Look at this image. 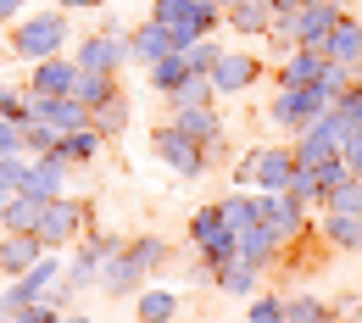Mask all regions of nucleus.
<instances>
[{
	"label": "nucleus",
	"instance_id": "obj_1",
	"mask_svg": "<svg viewBox=\"0 0 362 323\" xmlns=\"http://www.w3.org/2000/svg\"><path fill=\"white\" fill-rule=\"evenodd\" d=\"M151 23H162L179 45H189V40H212V28L223 23V11L212 0H156Z\"/></svg>",
	"mask_w": 362,
	"mask_h": 323
},
{
	"label": "nucleus",
	"instance_id": "obj_2",
	"mask_svg": "<svg viewBox=\"0 0 362 323\" xmlns=\"http://www.w3.org/2000/svg\"><path fill=\"white\" fill-rule=\"evenodd\" d=\"M62 40H67V17H62V11H40V17H28V23L11 28V50L28 56V61L62 56Z\"/></svg>",
	"mask_w": 362,
	"mask_h": 323
},
{
	"label": "nucleus",
	"instance_id": "obj_3",
	"mask_svg": "<svg viewBox=\"0 0 362 323\" xmlns=\"http://www.w3.org/2000/svg\"><path fill=\"white\" fill-rule=\"evenodd\" d=\"M90 201H67V195H56V201H45V218H40V245L45 251H56V245H67V240H78L84 234V223H90Z\"/></svg>",
	"mask_w": 362,
	"mask_h": 323
},
{
	"label": "nucleus",
	"instance_id": "obj_4",
	"mask_svg": "<svg viewBox=\"0 0 362 323\" xmlns=\"http://www.w3.org/2000/svg\"><path fill=\"white\" fill-rule=\"evenodd\" d=\"M307 201H296V195H257V223L279 240V245H290L296 234H307L313 223H307Z\"/></svg>",
	"mask_w": 362,
	"mask_h": 323
},
{
	"label": "nucleus",
	"instance_id": "obj_5",
	"mask_svg": "<svg viewBox=\"0 0 362 323\" xmlns=\"http://www.w3.org/2000/svg\"><path fill=\"white\" fill-rule=\"evenodd\" d=\"M189 240H195V251H201L206 268H223L228 257H234V234L223 229V212H218V206H201V212L189 218Z\"/></svg>",
	"mask_w": 362,
	"mask_h": 323
},
{
	"label": "nucleus",
	"instance_id": "obj_6",
	"mask_svg": "<svg viewBox=\"0 0 362 323\" xmlns=\"http://www.w3.org/2000/svg\"><path fill=\"white\" fill-rule=\"evenodd\" d=\"M151 145H156V156H162L179 179H201V173H206V151H201L189 134H179L173 123H162V129L151 134Z\"/></svg>",
	"mask_w": 362,
	"mask_h": 323
},
{
	"label": "nucleus",
	"instance_id": "obj_7",
	"mask_svg": "<svg viewBox=\"0 0 362 323\" xmlns=\"http://www.w3.org/2000/svg\"><path fill=\"white\" fill-rule=\"evenodd\" d=\"M329 106H334V100L317 90V84H313V90H279V100H273V123H284V129L301 134V129H307L313 117H323Z\"/></svg>",
	"mask_w": 362,
	"mask_h": 323
},
{
	"label": "nucleus",
	"instance_id": "obj_8",
	"mask_svg": "<svg viewBox=\"0 0 362 323\" xmlns=\"http://www.w3.org/2000/svg\"><path fill=\"white\" fill-rule=\"evenodd\" d=\"M173 129L195 139V145L206 151V162L223 151V123H218V106H184V112H173Z\"/></svg>",
	"mask_w": 362,
	"mask_h": 323
},
{
	"label": "nucleus",
	"instance_id": "obj_9",
	"mask_svg": "<svg viewBox=\"0 0 362 323\" xmlns=\"http://www.w3.org/2000/svg\"><path fill=\"white\" fill-rule=\"evenodd\" d=\"M257 78H262V61L245 56V50H223V56L212 61V90L218 95H240V90H251Z\"/></svg>",
	"mask_w": 362,
	"mask_h": 323
},
{
	"label": "nucleus",
	"instance_id": "obj_10",
	"mask_svg": "<svg viewBox=\"0 0 362 323\" xmlns=\"http://www.w3.org/2000/svg\"><path fill=\"white\" fill-rule=\"evenodd\" d=\"M296 179V151L290 145H262V168H257V195H284Z\"/></svg>",
	"mask_w": 362,
	"mask_h": 323
},
{
	"label": "nucleus",
	"instance_id": "obj_11",
	"mask_svg": "<svg viewBox=\"0 0 362 323\" xmlns=\"http://www.w3.org/2000/svg\"><path fill=\"white\" fill-rule=\"evenodd\" d=\"M290 151H296V168H323V162H334V156H340V139L323 129V117H313V123L296 134Z\"/></svg>",
	"mask_w": 362,
	"mask_h": 323
},
{
	"label": "nucleus",
	"instance_id": "obj_12",
	"mask_svg": "<svg viewBox=\"0 0 362 323\" xmlns=\"http://www.w3.org/2000/svg\"><path fill=\"white\" fill-rule=\"evenodd\" d=\"M78 84V61H62V56H50L34 67V78H28V95H40V100H56V95H73Z\"/></svg>",
	"mask_w": 362,
	"mask_h": 323
},
{
	"label": "nucleus",
	"instance_id": "obj_13",
	"mask_svg": "<svg viewBox=\"0 0 362 323\" xmlns=\"http://www.w3.org/2000/svg\"><path fill=\"white\" fill-rule=\"evenodd\" d=\"M290 17H296V45H323V34H329V28H334V17H340V6H334V0H307V6H301V11H290Z\"/></svg>",
	"mask_w": 362,
	"mask_h": 323
},
{
	"label": "nucleus",
	"instance_id": "obj_14",
	"mask_svg": "<svg viewBox=\"0 0 362 323\" xmlns=\"http://www.w3.org/2000/svg\"><path fill=\"white\" fill-rule=\"evenodd\" d=\"M40 257H45L40 234H0V274L6 278H23Z\"/></svg>",
	"mask_w": 362,
	"mask_h": 323
},
{
	"label": "nucleus",
	"instance_id": "obj_15",
	"mask_svg": "<svg viewBox=\"0 0 362 323\" xmlns=\"http://www.w3.org/2000/svg\"><path fill=\"white\" fill-rule=\"evenodd\" d=\"M317 50H323V61H346V67H351V61L362 56V23L340 11V17H334V28L323 34V45H317Z\"/></svg>",
	"mask_w": 362,
	"mask_h": 323
},
{
	"label": "nucleus",
	"instance_id": "obj_16",
	"mask_svg": "<svg viewBox=\"0 0 362 323\" xmlns=\"http://www.w3.org/2000/svg\"><path fill=\"white\" fill-rule=\"evenodd\" d=\"M129 61V45L117 40V34H100V40H84V50H78V67L84 73H112L117 78V67Z\"/></svg>",
	"mask_w": 362,
	"mask_h": 323
},
{
	"label": "nucleus",
	"instance_id": "obj_17",
	"mask_svg": "<svg viewBox=\"0 0 362 323\" xmlns=\"http://www.w3.org/2000/svg\"><path fill=\"white\" fill-rule=\"evenodd\" d=\"M279 251H284V245H279L262 223H251V229L234 234V257H245L251 268H279Z\"/></svg>",
	"mask_w": 362,
	"mask_h": 323
},
{
	"label": "nucleus",
	"instance_id": "obj_18",
	"mask_svg": "<svg viewBox=\"0 0 362 323\" xmlns=\"http://www.w3.org/2000/svg\"><path fill=\"white\" fill-rule=\"evenodd\" d=\"M40 218H45V201H34V195H11V201H0V234H34L40 229Z\"/></svg>",
	"mask_w": 362,
	"mask_h": 323
},
{
	"label": "nucleus",
	"instance_id": "obj_19",
	"mask_svg": "<svg viewBox=\"0 0 362 323\" xmlns=\"http://www.w3.org/2000/svg\"><path fill=\"white\" fill-rule=\"evenodd\" d=\"M317 73H323V50L301 45V50H290V61L279 67V90H313Z\"/></svg>",
	"mask_w": 362,
	"mask_h": 323
},
{
	"label": "nucleus",
	"instance_id": "obj_20",
	"mask_svg": "<svg viewBox=\"0 0 362 323\" xmlns=\"http://www.w3.org/2000/svg\"><path fill=\"white\" fill-rule=\"evenodd\" d=\"M139 268H134V257H129V245H117V251H106V262H100V290L106 295H129L139 284Z\"/></svg>",
	"mask_w": 362,
	"mask_h": 323
},
{
	"label": "nucleus",
	"instance_id": "obj_21",
	"mask_svg": "<svg viewBox=\"0 0 362 323\" xmlns=\"http://www.w3.org/2000/svg\"><path fill=\"white\" fill-rule=\"evenodd\" d=\"M168 50H179V40H173L162 23H145V28H134V40H129V56L145 61V67H151V61H162Z\"/></svg>",
	"mask_w": 362,
	"mask_h": 323
},
{
	"label": "nucleus",
	"instance_id": "obj_22",
	"mask_svg": "<svg viewBox=\"0 0 362 323\" xmlns=\"http://www.w3.org/2000/svg\"><path fill=\"white\" fill-rule=\"evenodd\" d=\"M23 195L56 201V195H62V162H56V156H34V162H28V179H23Z\"/></svg>",
	"mask_w": 362,
	"mask_h": 323
},
{
	"label": "nucleus",
	"instance_id": "obj_23",
	"mask_svg": "<svg viewBox=\"0 0 362 323\" xmlns=\"http://www.w3.org/2000/svg\"><path fill=\"white\" fill-rule=\"evenodd\" d=\"M228 28L234 34H268L273 28V0H234L228 6Z\"/></svg>",
	"mask_w": 362,
	"mask_h": 323
},
{
	"label": "nucleus",
	"instance_id": "obj_24",
	"mask_svg": "<svg viewBox=\"0 0 362 323\" xmlns=\"http://www.w3.org/2000/svg\"><path fill=\"white\" fill-rule=\"evenodd\" d=\"M257 278H262V268H251L245 257H228L223 268H212V284L228 290V295H251V290H257Z\"/></svg>",
	"mask_w": 362,
	"mask_h": 323
},
{
	"label": "nucleus",
	"instance_id": "obj_25",
	"mask_svg": "<svg viewBox=\"0 0 362 323\" xmlns=\"http://www.w3.org/2000/svg\"><path fill=\"white\" fill-rule=\"evenodd\" d=\"M323 245H334V251H362V218H340V212H323Z\"/></svg>",
	"mask_w": 362,
	"mask_h": 323
},
{
	"label": "nucleus",
	"instance_id": "obj_26",
	"mask_svg": "<svg viewBox=\"0 0 362 323\" xmlns=\"http://www.w3.org/2000/svg\"><path fill=\"white\" fill-rule=\"evenodd\" d=\"M168 100H173V112H184V106H212V100H218L212 73H189L184 84H173V90H168Z\"/></svg>",
	"mask_w": 362,
	"mask_h": 323
},
{
	"label": "nucleus",
	"instance_id": "obj_27",
	"mask_svg": "<svg viewBox=\"0 0 362 323\" xmlns=\"http://www.w3.org/2000/svg\"><path fill=\"white\" fill-rule=\"evenodd\" d=\"M112 95H123L112 73H84V67H78V84H73V100H84V106L95 112V106H106Z\"/></svg>",
	"mask_w": 362,
	"mask_h": 323
},
{
	"label": "nucleus",
	"instance_id": "obj_28",
	"mask_svg": "<svg viewBox=\"0 0 362 323\" xmlns=\"http://www.w3.org/2000/svg\"><path fill=\"white\" fill-rule=\"evenodd\" d=\"M95 151H100V134H95V129H73V134L56 139V151H50V156L67 168V162H90Z\"/></svg>",
	"mask_w": 362,
	"mask_h": 323
},
{
	"label": "nucleus",
	"instance_id": "obj_29",
	"mask_svg": "<svg viewBox=\"0 0 362 323\" xmlns=\"http://www.w3.org/2000/svg\"><path fill=\"white\" fill-rule=\"evenodd\" d=\"M317 212H340V218H362V179H346V184H334L323 201H317Z\"/></svg>",
	"mask_w": 362,
	"mask_h": 323
},
{
	"label": "nucleus",
	"instance_id": "obj_30",
	"mask_svg": "<svg viewBox=\"0 0 362 323\" xmlns=\"http://www.w3.org/2000/svg\"><path fill=\"white\" fill-rule=\"evenodd\" d=\"M284 323H340V312L317 295H296V301H284Z\"/></svg>",
	"mask_w": 362,
	"mask_h": 323
},
{
	"label": "nucleus",
	"instance_id": "obj_31",
	"mask_svg": "<svg viewBox=\"0 0 362 323\" xmlns=\"http://www.w3.org/2000/svg\"><path fill=\"white\" fill-rule=\"evenodd\" d=\"M134 312H139V323H168V318H179V295L173 290H145L134 301Z\"/></svg>",
	"mask_w": 362,
	"mask_h": 323
},
{
	"label": "nucleus",
	"instance_id": "obj_32",
	"mask_svg": "<svg viewBox=\"0 0 362 323\" xmlns=\"http://www.w3.org/2000/svg\"><path fill=\"white\" fill-rule=\"evenodd\" d=\"M123 123H129V95H112L106 106H95V112H90V129L100 139H106V134H123Z\"/></svg>",
	"mask_w": 362,
	"mask_h": 323
},
{
	"label": "nucleus",
	"instance_id": "obj_33",
	"mask_svg": "<svg viewBox=\"0 0 362 323\" xmlns=\"http://www.w3.org/2000/svg\"><path fill=\"white\" fill-rule=\"evenodd\" d=\"M218 212H223V229L240 234L257 223V195H228V201H218Z\"/></svg>",
	"mask_w": 362,
	"mask_h": 323
},
{
	"label": "nucleus",
	"instance_id": "obj_34",
	"mask_svg": "<svg viewBox=\"0 0 362 323\" xmlns=\"http://www.w3.org/2000/svg\"><path fill=\"white\" fill-rule=\"evenodd\" d=\"M317 90L329 95V100H346V95L357 90V78H351V67H346V61H323V73H317Z\"/></svg>",
	"mask_w": 362,
	"mask_h": 323
},
{
	"label": "nucleus",
	"instance_id": "obj_35",
	"mask_svg": "<svg viewBox=\"0 0 362 323\" xmlns=\"http://www.w3.org/2000/svg\"><path fill=\"white\" fill-rule=\"evenodd\" d=\"M129 257H134L139 274H156V268L168 262V245H162L156 234H139V240H129Z\"/></svg>",
	"mask_w": 362,
	"mask_h": 323
},
{
	"label": "nucleus",
	"instance_id": "obj_36",
	"mask_svg": "<svg viewBox=\"0 0 362 323\" xmlns=\"http://www.w3.org/2000/svg\"><path fill=\"white\" fill-rule=\"evenodd\" d=\"M184 78H189V67H184V56L179 50H168V56H162V61H151V90H173V84H184Z\"/></svg>",
	"mask_w": 362,
	"mask_h": 323
},
{
	"label": "nucleus",
	"instance_id": "obj_37",
	"mask_svg": "<svg viewBox=\"0 0 362 323\" xmlns=\"http://www.w3.org/2000/svg\"><path fill=\"white\" fill-rule=\"evenodd\" d=\"M179 56H184L189 73H212V61L223 56V45H212V40H189V45H179Z\"/></svg>",
	"mask_w": 362,
	"mask_h": 323
},
{
	"label": "nucleus",
	"instance_id": "obj_38",
	"mask_svg": "<svg viewBox=\"0 0 362 323\" xmlns=\"http://www.w3.org/2000/svg\"><path fill=\"white\" fill-rule=\"evenodd\" d=\"M28 179V156H0V201H11Z\"/></svg>",
	"mask_w": 362,
	"mask_h": 323
},
{
	"label": "nucleus",
	"instance_id": "obj_39",
	"mask_svg": "<svg viewBox=\"0 0 362 323\" xmlns=\"http://www.w3.org/2000/svg\"><path fill=\"white\" fill-rule=\"evenodd\" d=\"M251 323H284V301L279 295H251Z\"/></svg>",
	"mask_w": 362,
	"mask_h": 323
},
{
	"label": "nucleus",
	"instance_id": "obj_40",
	"mask_svg": "<svg viewBox=\"0 0 362 323\" xmlns=\"http://www.w3.org/2000/svg\"><path fill=\"white\" fill-rule=\"evenodd\" d=\"M340 162H346V173H351V179H362V134H357V129L340 139Z\"/></svg>",
	"mask_w": 362,
	"mask_h": 323
},
{
	"label": "nucleus",
	"instance_id": "obj_41",
	"mask_svg": "<svg viewBox=\"0 0 362 323\" xmlns=\"http://www.w3.org/2000/svg\"><path fill=\"white\" fill-rule=\"evenodd\" d=\"M0 156H23V123L0 117Z\"/></svg>",
	"mask_w": 362,
	"mask_h": 323
},
{
	"label": "nucleus",
	"instance_id": "obj_42",
	"mask_svg": "<svg viewBox=\"0 0 362 323\" xmlns=\"http://www.w3.org/2000/svg\"><path fill=\"white\" fill-rule=\"evenodd\" d=\"M334 106H340V117H346V129H357V134H362V90H351L346 100H334Z\"/></svg>",
	"mask_w": 362,
	"mask_h": 323
},
{
	"label": "nucleus",
	"instance_id": "obj_43",
	"mask_svg": "<svg viewBox=\"0 0 362 323\" xmlns=\"http://www.w3.org/2000/svg\"><path fill=\"white\" fill-rule=\"evenodd\" d=\"M257 168H262V151L240 156V168H234V184H240V189H251V184H257Z\"/></svg>",
	"mask_w": 362,
	"mask_h": 323
},
{
	"label": "nucleus",
	"instance_id": "obj_44",
	"mask_svg": "<svg viewBox=\"0 0 362 323\" xmlns=\"http://www.w3.org/2000/svg\"><path fill=\"white\" fill-rule=\"evenodd\" d=\"M0 117L23 123V117H28V100H23V95H11V90H0Z\"/></svg>",
	"mask_w": 362,
	"mask_h": 323
},
{
	"label": "nucleus",
	"instance_id": "obj_45",
	"mask_svg": "<svg viewBox=\"0 0 362 323\" xmlns=\"http://www.w3.org/2000/svg\"><path fill=\"white\" fill-rule=\"evenodd\" d=\"M301 6H307V0H273V17H279V11H301Z\"/></svg>",
	"mask_w": 362,
	"mask_h": 323
},
{
	"label": "nucleus",
	"instance_id": "obj_46",
	"mask_svg": "<svg viewBox=\"0 0 362 323\" xmlns=\"http://www.w3.org/2000/svg\"><path fill=\"white\" fill-rule=\"evenodd\" d=\"M17 6H23V0H0V23H6V17H17Z\"/></svg>",
	"mask_w": 362,
	"mask_h": 323
},
{
	"label": "nucleus",
	"instance_id": "obj_47",
	"mask_svg": "<svg viewBox=\"0 0 362 323\" xmlns=\"http://www.w3.org/2000/svg\"><path fill=\"white\" fill-rule=\"evenodd\" d=\"M62 6H67V11H78V6H100V0H62Z\"/></svg>",
	"mask_w": 362,
	"mask_h": 323
},
{
	"label": "nucleus",
	"instance_id": "obj_48",
	"mask_svg": "<svg viewBox=\"0 0 362 323\" xmlns=\"http://www.w3.org/2000/svg\"><path fill=\"white\" fill-rule=\"evenodd\" d=\"M351 78H357V90H362V56H357V61H351Z\"/></svg>",
	"mask_w": 362,
	"mask_h": 323
},
{
	"label": "nucleus",
	"instance_id": "obj_49",
	"mask_svg": "<svg viewBox=\"0 0 362 323\" xmlns=\"http://www.w3.org/2000/svg\"><path fill=\"white\" fill-rule=\"evenodd\" d=\"M212 6H218V11H228V6H234V0H212Z\"/></svg>",
	"mask_w": 362,
	"mask_h": 323
},
{
	"label": "nucleus",
	"instance_id": "obj_50",
	"mask_svg": "<svg viewBox=\"0 0 362 323\" xmlns=\"http://www.w3.org/2000/svg\"><path fill=\"white\" fill-rule=\"evenodd\" d=\"M62 323H90V318H78V312H73V318H62Z\"/></svg>",
	"mask_w": 362,
	"mask_h": 323
}]
</instances>
